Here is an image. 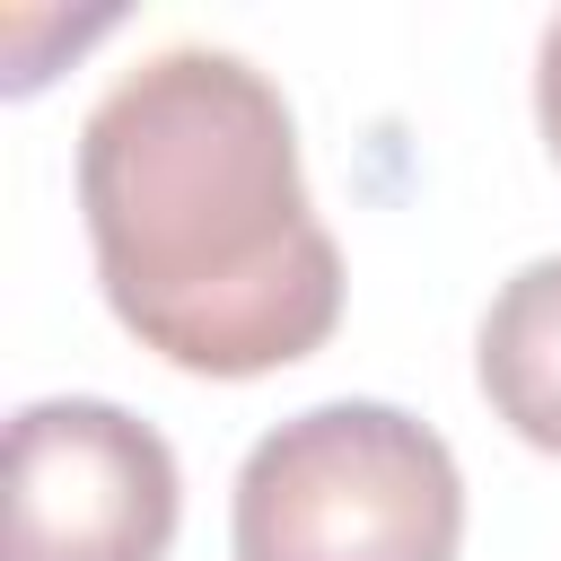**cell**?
<instances>
[{
  "label": "cell",
  "instance_id": "1",
  "mask_svg": "<svg viewBox=\"0 0 561 561\" xmlns=\"http://www.w3.org/2000/svg\"><path fill=\"white\" fill-rule=\"evenodd\" d=\"M79 210L105 307L193 377L289 368L342 316L298 123L237 53L167 44L123 70L79 123Z\"/></svg>",
  "mask_w": 561,
  "mask_h": 561
},
{
  "label": "cell",
  "instance_id": "2",
  "mask_svg": "<svg viewBox=\"0 0 561 561\" xmlns=\"http://www.w3.org/2000/svg\"><path fill=\"white\" fill-rule=\"evenodd\" d=\"M228 543L237 561H456L465 482L430 421L316 403L254 438Z\"/></svg>",
  "mask_w": 561,
  "mask_h": 561
},
{
  "label": "cell",
  "instance_id": "3",
  "mask_svg": "<svg viewBox=\"0 0 561 561\" xmlns=\"http://www.w3.org/2000/svg\"><path fill=\"white\" fill-rule=\"evenodd\" d=\"M175 456L149 421L96 394H53L9 421V552L0 561H167Z\"/></svg>",
  "mask_w": 561,
  "mask_h": 561
},
{
  "label": "cell",
  "instance_id": "4",
  "mask_svg": "<svg viewBox=\"0 0 561 561\" xmlns=\"http://www.w3.org/2000/svg\"><path fill=\"white\" fill-rule=\"evenodd\" d=\"M473 368H482L491 412L526 447L561 456V254L500 280V298L482 316V342H473Z\"/></svg>",
  "mask_w": 561,
  "mask_h": 561
},
{
  "label": "cell",
  "instance_id": "5",
  "mask_svg": "<svg viewBox=\"0 0 561 561\" xmlns=\"http://www.w3.org/2000/svg\"><path fill=\"white\" fill-rule=\"evenodd\" d=\"M535 123H543V140H552V158H561V18H552L543 44H535Z\"/></svg>",
  "mask_w": 561,
  "mask_h": 561
}]
</instances>
